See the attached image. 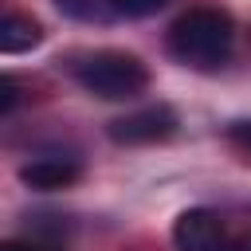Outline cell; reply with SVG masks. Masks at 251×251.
Returning <instances> with one entry per match:
<instances>
[{
    "label": "cell",
    "instance_id": "obj_5",
    "mask_svg": "<svg viewBox=\"0 0 251 251\" xmlns=\"http://www.w3.org/2000/svg\"><path fill=\"white\" fill-rule=\"evenodd\" d=\"M82 176V165L75 157H35L20 169V180L35 192H55V188H71Z\"/></svg>",
    "mask_w": 251,
    "mask_h": 251
},
{
    "label": "cell",
    "instance_id": "obj_10",
    "mask_svg": "<svg viewBox=\"0 0 251 251\" xmlns=\"http://www.w3.org/2000/svg\"><path fill=\"white\" fill-rule=\"evenodd\" d=\"M0 251H55V247H39V243H24V239H8V243H0Z\"/></svg>",
    "mask_w": 251,
    "mask_h": 251
},
{
    "label": "cell",
    "instance_id": "obj_8",
    "mask_svg": "<svg viewBox=\"0 0 251 251\" xmlns=\"http://www.w3.org/2000/svg\"><path fill=\"white\" fill-rule=\"evenodd\" d=\"M227 141H231L243 157H251V118H247V122H231V126H227Z\"/></svg>",
    "mask_w": 251,
    "mask_h": 251
},
{
    "label": "cell",
    "instance_id": "obj_7",
    "mask_svg": "<svg viewBox=\"0 0 251 251\" xmlns=\"http://www.w3.org/2000/svg\"><path fill=\"white\" fill-rule=\"evenodd\" d=\"M110 4H114V12H122L129 20H141V16H153L165 0H110Z\"/></svg>",
    "mask_w": 251,
    "mask_h": 251
},
{
    "label": "cell",
    "instance_id": "obj_6",
    "mask_svg": "<svg viewBox=\"0 0 251 251\" xmlns=\"http://www.w3.org/2000/svg\"><path fill=\"white\" fill-rule=\"evenodd\" d=\"M43 43V24L27 12H4L0 20V51L4 55H24Z\"/></svg>",
    "mask_w": 251,
    "mask_h": 251
},
{
    "label": "cell",
    "instance_id": "obj_2",
    "mask_svg": "<svg viewBox=\"0 0 251 251\" xmlns=\"http://www.w3.org/2000/svg\"><path fill=\"white\" fill-rule=\"evenodd\" d=\"M67 75L94 98L122 102L149 86V67L122 47H98V51H75L67 59Z\"/></svg>",
    "mask_w": 251,
    "mask_h": 251
},
{
    "label": "cell",
    "instance_id": "obj_3",
    "mask_svg": "<svg viewBox=\"0 0 251 251\" xmlns=\"http://www.w3.org/2000/svg\"><path fill=\"white\" fill-rule=\"evenodd\" d=\"M180 118L173 106L157 102V106H141L133 114H122L106 126V137L114 145H153V141H169L176 133Z\"/></svg>",
    "mask_w": 251,
    "mask_h": 251
},
{
    "label": "cell",
    "instance_id": "obj_1",
    "mask_svg": "<svg viewBox=\"0 0 251 251\" xmlns=\"http://www.w3.org/2000/svg\"><path fill=\"white\" fill-rule=\"evenodd\" d=\"M165 47H169V55L180 67L220 71L231 59V47H235V20L224 8H216V4L188 8V12H180L169 24Z\"/></svg>",
    "mask_w": 251,
    "mask_h": 251
},
{
    "label": "cell",
    "instance_id": "obj_4",
    "mask_svg": "<svg viewBox=\"0 0 251 251\" xmlns=\"http://www.w3.org/2000/svg\"><path fill=\"white\" fill-rule=\"evenodd\" d=\"M173 243L176 251H224L227 247V231L220 212L212 208H184L173 224Z\"/></svg>",
    "mask_w": 251,
    "mask_h": 251
},
{
    "label": "cell",
    "instance_id": "obj_9",
    "mask_svg": "<svg viewBox=\"0 0 251 251\" xmlns=\"http://www.w3.org/2000/svg\"><path fill=\"white\" fill-rule=\"evenodd\" d=\"M16 102H20V86H16V75H4V78H0V114L8 118V114L16 110Z\"/></svg>",
    "mask_w": 251,
    "mask_h": 251
},
{
    "label": "cell",
    "instance_id": "obj_11",
    "mask_svg": "<svg viewBox=\"0 0 251 251\" xmlns=\"http://www.w3.org/2000/svg\"><path fill=\"white\" fill-rule=\"evenodd\" d=\"M224 251H251V231H243V235L227 239V247H224Z\"/></svg>",
    "mask_w": 251,
    "mask_h": 251
}]
</instances>
